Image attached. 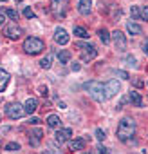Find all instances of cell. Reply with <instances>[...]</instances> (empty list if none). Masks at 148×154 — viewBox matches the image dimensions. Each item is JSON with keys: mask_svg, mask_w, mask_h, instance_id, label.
Returning <instances> with one entry per match:
<instances>
[{"mask_svg": "<svg viewBox=\"0 0 148 154\" xmlns=\"http://www.w3.org/2000/svg\"><path fill=\"white\" fill-rule=\"evenodd\" d=\"M117 138L121 141H130V138L135 134V122L130 120V118H123L117 125V131H116Z\"/></svg>", "mask_w": 148, "mask_h": 154, "instance_id": "1", "label": "cell"}, {"mask_svg": "<svg viewBox=\"0 0 148 154\" xmlns=\"http://www.w3.org/2000/svg\"><path fill=\"white\" fill-rule=\"evenodd\" d=\"M85 91H89V94L96 100V102H105L107 96H105V85L99 84V82H87L83 85Z\"/></svg>", "mask_w": 148, "mask_h": 154, "instance_id": "2", "label": "cell"}, {"mask_svg": "<svg viewBox=\"0 0 148 154\" xmlns=\"http://www.w3.org/2000/svg\"><path fill=\"white\" fill-rule=\"evenodd\" d=\"M43 49H45V44H43L40 38L29 36V38H25V42H24V51H25L27 54H38V53H42Z\"/></svg>", "mask_w": 148, "mask_h": 154, "instance_id": "3", "label": "cell"}, {"mask_svg": "<svg viewBox=\"0 0 148 154\" xmlns=\"http://www.w3.org/2000/svg\"><path fill=\"white\" fill-rule=\"evenodd\" d=\"M76 47L78 49H81V60L83 62H89V60H92V58H96V54H98V51H96V47L94 45H90V44H83V42H78L76 44Z\"/></svg>", "mask_w": 148, "mask_h": 154, "instance_id": "4", "label": "cell"}, {"mask_svg": "<svg viewBox=\"0 0 148 154\" xmlns=\"http://www.w3.org/2000/svg\"><path fill=\"white\" fill-rule=\"evenodd\" d=\"M69 8V0H51V9L56 17H63Z\"/></svg>", "mask_w": 148, "mask_h": 154, "instance_id": "5", "label": "cell"}, {"mask_svg": "<svg viewBox=\"0 0 148 154\" xmlns=\"http://www.w3.org/2000/svg\"><path fill=\"white\" fill-rule=\"evenodd\" d=\"M6 112H7V116H9L11 120H18V118H22V116L25 114V111H24V107H22L20 103H9V105L6 107Z\"/></svg>", "mask_w": 148, "mask_h": 154, "instance_id": "6", "label": "cell"}, {"mask_svg": "<svg viewBox=\"0 0 148 154\" xmlns=\"http://www.w3.org/2000/svg\"><path fill=\"white\" fill-rule=\"evenodd\" d=\"M112 42H114V47H116L119 53L126 51V38H125V35H123L121 31H114V33H112Z\"/></svg>", "mask_w": 148, "mask_h": 154, "instance_id": "7", "label": "cell"}, {"mask_svg": "<svg viewBox=\"0 0 148 154\" xmlns=\"http://www.w3.org/2000/svg\"><path fill=\"white\" fill-rule=\"evenodd\" d=\"M119 89H121V85H119L117 80H110V82H107V84H105V96H107V100L112 98V96H116V94L119 93Z\"/></svg>", "mask_w": 148, "mask_h": 154, "instance_id": "8", "label": "cell"}, {"mask_svg": "<svg viewBox=\"0 0 148 154\" xmlns=\"http://www.w3.org/2000/svg\"><path fill=\"white\" fill-rule=\"evenodd\" d=\"M6 35H7V38H11V40H18V38L24 35V31L16 26V22H11V24L6 27Z\"/></svg>", "mask_w": 148, "mask_h": 154, "instance_id": "9", "label": "cell"}, {"mask_svg": "<svg viewBox=\"0 0 148 154\" xmlns=\"http://www.w3.org/2000/svg\"><path fill=\"white\" fill-rule=\"evenodd\" d=\"M70 136H72V131H70V129H58L56 134H54V140H56L58 143H65Z\"/></svg>", "mask_w": 148, "mask_h": 154, "instance_id": "10", "label": "cell"}, {"mask_svg": "<svg viewBox=\"0 0 148 154\" xmlns=\"http://www.w3.org/2000/svg\"><path fill=\"white\" fill-rule=\"evenodd\" d=\"M54 40H56L60 45H65V44L69 42V35H67V31L61 29V27H58V29L54 31Z\"/></svg>", "mask_w": 148, "mask_h": 154, "instance_id": "11", "label": "cell"}, {"mask_svg": "<svg viewBox=\"0 0 148 154\" xmlns=\"http://www.w3.org/2000/svg\"><path fill=\"white\" fill-rule=\"evenodd\" d=\"M9 80H11L9 72L0 67V93H4V91H6V87L9 85Z\"/></svg>", "mask_w": 148, "mask_h": 154, "instance_id": "12", "label": "cell"}, {"mask_svg": "<svg viewBox=\"0 0 148 154\" xmlns=\"http://www.w3.org/2000/svg\"><path fill=\"white\" fill-rule=\"evenodd\" d=\"M36 109H38V100H36V98H27V100H25V105H24L25 114H33Z\"/></svg>", "mask_w": 148, "mask_h": 154, "instance_id": "13", "label": "cell"}, {"mask_svg": "<svg viewBox=\"0 0 148 154\" xmlns=\"http://www.w3.org/2000/svg\"><path fill=\"white\" fill-rule=\"evenodd\" d=\"M90 9H92V0H80V6H78V11L81 13V15H89L90 13Z\"/></svg>", "mask_w": 148, "mask_h": 154, "instance_id": "14", "label": "cell"}, {"mask_svg": "<svg viewBox=\"0 0 148 154\" xmlns=\"http://www.w3.org/2000/svg\"><path fill=\"white\" fill-rule=\"evenodd\" d=\"M128 100L135 105V107H143V98H141V94L137 93V91H130V94H128Z\"/></svg>", "mask_w": 148, "mask_h": 154, "instance_id": "15", "label": "cell"}, {"mask_svg": "<svg viewBox=\"0 0 148 154\" xmlns=\"http://www.w3.org/2000/svg\"><path fill=\"white\" fill-rule=\"evenodd\" d=\"M70 150H83L85 149V140L83 138H78V140H74V141H70Z\"/></svg>", "mask_w": 148, "mask_h": 154, "instance_id": "16", "label": "cell"}, {"mask_svg": "<svg viewBox=\"0 0 148 154\" xmlns=\"http://www.w3.org/2000/svg\"><path fill=\"white\" fill-rule=\"evenodd\" d=\"M126 31H128L130 35H141V33H143L141 26H137L135 22H128V24H126Z\"/></svg>", "mask_w": 148, "mask_h": 154, "instance_id": "17", "label": "cell"}, {"mask_svg": "<svg viewBox=\"0 0 148 154\" xmlns=\"http://www.w3.org/2000/svg\"><path fill=\"white\" fill-rule=\"evenodd\" d=\"M31 136H33V140H31V145H33V147H36V145L40 143V140H42L43 132H42V129H34V131L31 132Z\"/></svg>", "mask_w": 148, "mask_h": 154, "instance_id": "18", "label": "cell"}, {"mask_svg": "<svg viewBox=\"0 0 148 154\" xmlns=\"http://www.w3.org/2000/svg\"><path fill=\"white\" fill-rule=\"evenodd\" d=\"M47 125H49V127H52V129H58V127L61 125V120H60L56 114H51V116L47 118Z\"/></svg>", "mask_w": 148, "mask_h": 154, "instance_id": "19", "label": "cell"}, {"mask_svg": "<svg viewBox=\"0 0 148 154\" xmlns=\"http://www.w3.org/2000/svg\"><path fill=\"white\" fill-rule=\"evenodd\" d=\"M58 60H60V63H67V62L70 60V53H69V51H65V49L58 51Z\"/></svg>", "mask_w": 148, "mask_h": 154, "instance_id": "20", "label": "cell"}, {"mask_svg": "<svg viewBox=\"0 0 148 154\" xmlns=\"http://www.w3.org/2000/svg\"><path fill=\"white\" fill-rule=\"evenodd\" d=\"M98 35H99V38H101V42H103V44H108V42H110V35H108V31H107L105 27H103V29H99V31H98Z\"/></svg>", "mask_w": 148, "mask_h": 154, "instance_id": "21", "label": "cell"}, {"mask_svg": "<svg viewBox=\"0 0 148 154\" xmlns=\"http://www.w3.org/2000/svg\"><path fill=\"white\" fill-rule=\"evenodd\" d=\"M40 65H42L43 69H49V67L52 65V54H47L45 58H42V62H40Z\"/></svg>", "mask_w": 148, "mask_h": 154, "instance_id": "22", "label": "cell"}, {"mask_svg": "<svg viewBox=\"0 0 148 154\" xmlns=\"http://www.w3.org/2000/svg\"><path fill=\"white\" fill-rule=\"evenodd\" d=\"M74 35L80 36V38H89V33L85 27H74Z\"/></svg>", "mask_w": 148, "mask_h": 154, "instance_id": "23", "label": "cell"}, {"mask_svg": "<svg viewBox=\"0 0 148 154\" xmlns=\"http://www.w3.org/2000/svg\"><path fill=\"white\" fill-rule=\"evenodd\" d=\"M125 62H126V65H130V67H135V65H137V60H135V56H132V54H128V56L125 58Z\"/></svg>", "mask_w": 148, "mask_h": 154, "instance_id": "24", "label": "cell"}, {"mask_svg": "<svg viewBox=\"0 0 148 154\" xmlns=\"http://www.w3.org/2000/svg\"><path fill=\"white\" fill-rule=\"evenodd\" d=\"M6 150H11V152H13V150H20V145H18L16 141H9V143L6 145Z\"/></svg>", "mask_w": 148, "mask_h": 154, "instance_id": "25", "label": "cell"}, {"mask_svg": "<svg viewBox=\"0 0 148 154\" xmlns=\"http://www.w3.org/2000/svg\"><path fill=\"white\" fill-rule=\"evenodd\" d=\"M130 13H132V18H135V20H141V15H139V8H137V6H132Z\"/></svg>", "mask_w": 148, "mask_h": 154, "instance_id": "26", "label": "cell"}, {"mask_svg": "<svg viewBox=\"0 0 148 154\" xmlns=\"http://www.w3.org/2000/svg\"><path fill=\"white\" fill-rule=\"evenodd\" d=\"M24 17H25V18H34L36 15H34V11H33L31 8H25V9H24Z\"/></svg>", "mask_w": 148, "mask_h": 154, "instance_id": "27", "label": "cell"}, {"mask_svg": "<svg viewBox=\"0 0 148 154\" xmlns=\"http://www.w3.org/2000/svg\"><path fill=\"white\" fill-rule=\"evenodd\" d=\"M139 15H141V20H146L148 22V8L144 6L143 9H139Z\"/></svg>", "mask_w": 148, "mask_h": 154, "instance_id": "28", "label": "cell"}, {"mask_svg": "<svg viewBox=\"0 0 148 154\" xmlns=\"http://www.w3.org/2000/svg\"><path fill=\"white\" fill-rule=\"evenodd\" d=\"M6 15H7L11 20H16V18H18V13H16L15 9H7V11H6Z\"/></svg>", "mask_w": 148, "mask_h": 154, "instance_id": "29", "label": "cell"}, {"mask_svg": "<svg viewBox=\"0 0 148 154\" xmlns=\"http://www.w3.org/2000/svg\"><path fill=\"white\" fill-rule=\"evenodd\" d=\"M96 138H98L99 141H103V140H105V131H103V129H96Z\"/></svg>", "mask_w": 148, "mask_h": 154, "instance_id": "30", "label": "cell"}, {"mask_svg": "<svg viewBox=\"0 0 148 154\" xmlns=\"http://www.w3.org/2000/svg\"><path fill=\"white\" fill-rule=\"evenodd\" d=\"M38 91H40V94H42V96H45V98L49 96V91H47V85H40V87H38Z\"/></svg>", "mask_w": 148, "mask_h": 154, "instance_id": "31", "label": "cell"}, {"mask_svg": "<svg viewBox=\"0 0 148 154\" xmlns=\"http://www.w3.org/2000/svg\"><path fill=\"white\" fill-rule=\"evenodd\" d=\"M117 76H119V78H123V80H128V78H130L126 71H117Z\"/></svg>", "mask_w": 148, "mask_h": 154, "instance_id": "32", "label": "cell"}, {"mask_svg": "<svg viewBox=\"0 0 148 154\" xmlns=\"http://www.w3.org/2000/svg\"><path fill=\"white\" fill-rule=\"evenodd\" d=\"M6 24V11H0V26Z\"/></svg>", "mask_w": 148, "mask_h": 154, "instance_id": "33", "label": "cell"}, {"mask_svg": "<svg viewBox=\"0 0 148 154\" xmlns=\"http://www.w3.org/2000/svg\"><path fill=\"white\" fill-rule=\"evenodd\" d=\"M98 152H99V154H108V152H107V149H105L103 145H99V147H98Z\"/></svg>", "mask_w": 148, "mask_h": 154, "instance_id": "34", "label": "cell"}, {"mask_svg": "<svg viewBox=\"0 0 148 154\" xmlns=\"http://www.w3.org/2000/svg\"><path fill=\"white\" fill-rule=\"evenodd\" d=\"M134 85H135V87H143V85H144V82H143V80H135V82H134Z\"/></svg>", "mask_w": 148, "mask_h": 154, "instance_id": "35", "label": "cell"}, {"mask_svg": "<svg viewBox=\"0 0 148 154\" xmlns=\"http://www.w3.org/2000/svg\"><path fill=\"white\" fill-rule=\"evenodd\" d=\"M70 69H72V71H80V63H76V62H74V63L70 65Z\"/></svg>", "mask_w": 148, "mask_h": 154, "instance_id": "36", "label": "cell"}, {"mask_svg": "<svg viewBox=\"0 0 148 154\" xmlns=\"http://www.w3.org/2000/svg\"><path fill=\"white\" fill-rule=\"evenodd\" d=\"M143 51H144V54L148 56V42H144V44H143Z\"/></svg>", "mask_w": 148, "mask_h": 154, "instance_id": "37", "label": "cell"}, {"mask_svg": "<svg viewBox=\"0 0 148 154\" xmlns=\"http://www.w3.org/2000/svg\"><path fill=\"white\" fill-rule=\"evenodd\" d=\"M31 123H33V125H38V123H40V120H38V118H31Z\"/></svg>", "mask_w": 148, "mask_h": 154, "instance_id": "38", "label": "cell"}, {"mask_svg": "<svg viewBox=\"0 0 148 154\" xmlns=\"http://www.w3.org/2000/svg\"><path fill=\"white\" fill-rule=\"evenodd\" d=\"M58 107H60V109H67V105H65L63 102H58Z\"/></svg>", "mask_w": 148, "mask_h": 154, "instance_id": "39", "label": "cell"}, {"mask_svg": "<svg viewBox=\"0 0 148 154\" xmlns=\"http://www.w3.org/2000/svg\"><path fill=\"white\" fill-rule=\"evenodd\" d=\"M15 2H22V0H15Z\"/></svg>", "mask_w": 148, "mask_h": 154, "instance_id": "40", "label": "cell"}, {"mask_svg": "<svg viewBox=\"0 0 148 154\" xmlns=\"http://www.w3.org/2000/svg\"><path fill=\"white\" fill-rule=\"evenodd\" d=\"M2 2H6V0H2Z\"/></svg>", "mask_w": 148, "mask_h": 154, "instance_id": "41", "label": "cell"}]
</instances>
